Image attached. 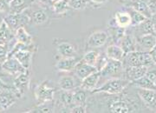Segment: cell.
I'll use <instances>...</instances> for the list:
<instances>
[{
    "label": "cell",
    "mask_w": 156,
    "mask_h": 113,
    "mask_svg": "<svg viewBox=\"0 0 156 113\" xmlns=\"http://www.w3.org/2000/svg\"><path fill=\"white\" fill-rule=\"evenodd\" d=\"M136 38V51H149L156 45L155 34H145L135 37Z\"/></svg>",
    "instance_id": "cell-7"
},
{
    "label": "cell",
    "mask_w": 156,
    "mask_h": 113,
    "mask_svg": "<svg viewBox=\"0 0 156 113\" xmlns=\"http://www.w3.org/2000/svg\"><path fill=\"white\" fill-rule=\"evenodd\" d=\"M146 76L154 82V79L156 78V71H149V70H148L147 72L146 73Z\"/></svg>",
    "instance_id": "cell-39"
},
{
    "label": "cell",
    "mask_w": 156,
    "mask_h": 113,
    "mask_svg": "<svg viewBox=\"0 0 156 113\" xmlns=\"http://www.w3.org/2000/svg\"><path fill=\"white\" fill-rule=\"evenodd\" d=\"M110 33L112 35V38L114 40V43L115 45H118L119 42L123 38V36L126 34V29L119 27V26H115V27H112L110 30Z\"/></svg>",
    "instance_id": "cell-32"
},
{
    "label": "cell",
    "mask_w": 156,
    "mask_h": 113,
    "mask_svg": "<svg viewBox=\"0 0 156 113\" xmlns=\"http://www.w3.org/2000/svg\"><path fill=\"white\" fill-rule=\"evenodd\" d=\"M48 19V15L46 13L44 10L39 9L37 11H34L31 13V21L35 24H43L45 23Z\"/></svg>",
    "instance_id": "cell-26"
},
{
    "label": "cell",
    "mask_w": 156,
    "mask_h": 113,
    "mask_svg": "<svg viewBox=\"0 0 156 113\" xmlns=\"http://www.w3.org/2000/svg\"><path fill=\"white\" fill-rule=\"evenodd\" d=\"M58 86L62 90H73L76 88L77 84L72 76H62L58 80Z\"/></svg>",
    "instance_id": "cell-21"
},
{
    "label": "cell",
    "mask_w": 156,
    "mask_h": 113,
    "mask_svg": "<svg viewBox=\"0 0 156 113\" xmlns=\"http://www.w3.org/2000/svg\"><path fill=\"white\" fill-rule=\"evenodd\" d=\"M108 108L109 111L114 113H129L138 111L136 104H134L130 100H126L123 98L115 99L109 102Z\"/></svg>",
    "instance_id": "cell-5"
},
{
    "label": "cell",
    "mask_w": 156,
    "mask_h": 113,
    "mask_svg": "<svg viewBox=\"0 0 156 113\" xmlns=\"http://www.w3.org/2000/svg\"><path fill=\"white\" fill-rule=\"evenodd\" d=\"M38 1H40V2L43 3V4H47V3H49L51 0H38Z\"/></svg>",
    "instance_id": "cell-44"
},
{
    "label": "cell",
    "mask_w": 156,
    "mask_h": 113,
    "mask_svg": "<svg viewBox=\"0 0 156 113\" xmlns=\"http://www.w3.org/2000/svg\"><path fill=\"white\" fill-rule=\"evenodd\" d=\"M108 38V33L105 31H98L91 34L88 38L87 44L90 48H98L105 45Z\"/></svg>",
    "instance_id": "cell-11"
},
{
    "label": "cell",
    "mask_w": 156,
    "mask_h": 113,
    "mask_svg": "<svg viewBox=\"0 0 156 113\" xmlns=\"http://www.w3.org/2000/svg\"><path fill=\"white\" fill-rule=\"evenodd\" d=\"M29 84H30L29 71L16 76V78L14 79V88L16 90V94L19 97L27 91Z\"/></svg>",
    "instance_id": "cell-9"
},
{
    "label": "cell",
    "mask_w": 156,
    "mask_h": 113,
    "mask_svg": "<svg viewBox=\"0 0 156 113\" xmlns=\"http://www.w3.org/2000/svg\"><path fill=\"white\" fill-rule=\"evenodd\" d=\"M129 7H131L135 11L141 13L147 18H152V17H153V15L151 14L150 11L147 7V2L144 0H134V1H132Z\"/></svg>",
    "instance_id": "cell-22"
},
{
    "label": "cell",
    "mask_w": 156,
    "mask_h": 113,
    "mask_svg": "<svg viewBox=\"0 0 156 113\" xmlns=\"http://www.w3.org/2000/svg\"><path fill=\"white\" fill-rule=\"evenodd\" d=\"M154 85H155V88H156V78L154 79Z\"/></svg>",
    "instance_id": "cell-46"
},
{
    "label": "cell",
    "mask_w": 156,
    "mask_h": 113,
    "mask_svg": "<svg viewBox=\"0 0 156 113\" xmlns=\"http://www.w3.org/2000/svg\"><path fill=\"white\" fill-rule=\"evenodd\" d=\"M147 7L150 11L151 14L154 16L156 14V0H147Z\"/></svg>",
    "instance_id": "cell-38"
},
{
    "label": "cell",
    "mask_w": 156,
    "mask_h": 113,
    "mask_svg": "<svg viewBox=\"0 0 156 113\" xmlns=\"http://www.w3.org/2000/svg\"><path fill=\"white\" fill-rule=\"evenodd\" d=\"M30 0H11L10 1V13H20L29 8Z\"/></svg>",
    "instance_id": "cell-23"
},
{
    "label": "cell",
    "mask_w": 156,
    "mask_h": 113,
    "mask_svg": "<svg viewBox=\"0 0 156 113\" xmlns=\"http://www.w3.org/2000/svg\"><path fill=\"white\" fill-rule=\"evenodd\" d=\"M127 11L129 13V15L131 17V27L132 26H135V25H138L140 23H142L147 19V17L144 15H142L141 13L135 11L133 8H131V7H129L128 9H127Z\"/></svg>",
    "instance_id": "cell-28"
},
{
    "label": "cell",
    "mask_w": 156,
    "mask_h": 113,
    "mask_svg": "<svg viewBox=\"0 0 156 113\" xmlns=\"http://www.w3.org/2000/svg\"><path fill=\"white\" fill-rule=\"evenodd\" d=\"M137 95L147 107L156 111V90L138 88Z\"/></svg>",
    "instance_id": "cell-8"
},
{
    "label": "cell",
    "mask_w": 156,
    "mask_h": 113,
    "mask_svg": "<svg viewBox=\"0 0 156 113\" xmlns=\"http://www.w3.org/2000/svg\"><path fill=\"white\" fill-rule=\"evenodd\" d=\"M101 78V72L99 71H95L91 75H89L88 77H86L81 81V85L80 88L83 89L85 90H90L92 91L96 88V86L98 85Z\"/></svg>",
    "instance_id": "cell-14"
},
{
    "label": "cell",
    "mask_w": 156,
    "mask_h": 113,
    "mask_svg": "<svg viewBox=\"0 0 156 113\" xmlns=\"http://www.w3.org/2000/svg\"><path fill=\"white\" fill-rule=\"evenodd\" d=\"M118 45L121 46L125 54L136 51V38L135 36L132 34H126L123 36V38L119 42Z\"/></svg>",
    "instance_id": "cell-15"
},
{
    "label": "cell",
    "mask_w": 156,
    "mask_h": 113,
    "mask_svg": "<svg viewBox=\"0 0 156 113\" xmlns=\"http://www.w3.org/2000/svg\"><path fill=\"white\" fill-rule=\"evenodd\" d=\"M90 2L94 3V4H96V5H101V4H104L106 3L107 0H89Z\"/></svg>",
    "instance_id": "cell-42"
},
{
    "label": "cell",
    "mask_w": 156,
    "mask_h": 113,
    "mask_svg": "<svg viewBox=\"0 0 156 113\" xmlns=\"http://www.w3.org/2000/svg\"><path fill=\"white\" fill-rule=\"evenodd\" d=\"M122 62L124 68L129 66H146L151 67L154 65V61L149 52L147 51H134L125 54Z\"/></svg>",
    "instance_id": "cell-1"
},
{
    "label": "cell",
    "mask_w": 156,
    "mask_h": 113,
    "mask_svg": "<svg viewBox=\"0 0 156 113\" xmlns=\"http://www.w3.org/2000/svg\"><path fill=\"white\" fill-rule=\"evenodd\" d=\"M56 51L61 57H70L76 56V50L75 46L68 42L59 43L56 46Z\"/></svg>",
    "instance_id": "cell-17"
},
{
    "label": "cell",
    "mask_w": 156,
    "mask_h": 113,
    "mask_svg": "<svg viewBox=\"0 0 156 113\" xmlns=\"http://www.w3.org/2000/svg\"><path fill=\"white\" fill-rule=\"evenodd\" d=\"M73 95H74V91L72 90H62L60 93V102L63 106H71L72 104H74L73 102Z\"/></svg>",
    "instance_id": "cell-30"
},
{
    "label": "cell",
    "mask_w": 156,
    "mask_h": 113,
    "mask_svg": "<svg viewBox=\"0 0 156 113\" xmlns=\"http://www.w3.org/2000/svg\"><path fill=\"white\" fill-rule=\"evenodd\" d=\"M56 1H59V0H51L52 4H53V3H55V2H56Z\"/></svg>",
    "instance_id": "cell-45"
},
{
    "label": "cell",
    "mask_w": 156,
    "mask_h": 113,
    "mask_svg": "<svg viewBox=\"0 0 156 113\" xmlns=\"http://www.w3.org/2000/svg\"><path fill=\"white\" fill-rule=\"evenodd\" d=\"M149 54L151 55V57L154 61V64H156V45H154V47L149 51Z\"/></svg>",
    "instance_id": "cell-41"
},
{
    "label": "cell",
    "mask_w": 156,
    "mask_h": 113,
    "mask_svg": "<svg viewBox=\"0 0 156 113\" xmlns=\"http://www.w3.org/2000/svg\"><path fill=\"white\" fill-rule=\"evenodd\" d=\"M52 101L45 102L43 104H38L37 107L31 109L30 112H37V113H50L54 111V104Z\"/></svg>",
    "instance_id": "cell-29"
},
{
    "label": "cell",
    "mask_w": 156,
    "mask_h": 113,
    "mask_svg": "<svg viewBox=\"0 0 156 113\" xmlns=\"http://www.w3.org/2000/svg\"><path fill=\"white\" fill-rule=\"evenodd\" d=\"M148 69L149 68L146 66H129L124 68V74L126 75L127 79L129 82H133L134 80L145 76Z\"/></svg>",
    "instance_id": "cell-13"
},
{
    "label": "cell",
    "mask_w": 156,
    "mask_h": 113,
    "mask_svg": "<svg viewBox=\"0 0 156 113\" xmlns=\"http://www.w3.org/2000/svg\"><path fill=\"white\" fill-rule=\"evenodd\" d=\"M15 38V33L5 21L0 24V45H7Z\"/></svg>",
    "instance_id": "cell-20"
},
{
    "label": "cell",
    "mask_w": 156,
    "mask_h": 113,
    "mask_svg": "<svg viewBox=\"0 0 156 113\" xmlns=\"http://www.w3.org/2000/svg\"><path fill=\"white\" fill-rule=\"evenodd\" d=\"M2 70H4L8 74H10L11 76H17L19 74L28 71L29 70H26L25 68L23 66L22 64L19 63L17 58H15L14 56H8V58L6 59L5 63L2 64Z\"/></svg>",
    "instance_id": "cell-6"
},
{
    "label": "cell",
    "mask_w": 156,
    "mask_h": 113,
    "mask_svg": "<svg viewBox=\"0 0 156 113\" xmlns=\"http://www.w3.org/2000/svg\"><path fill=\"white\" fill-rule=\"evenodd\" d=\"M129 85V81L128 79L120 78H114L107 81L105 84L95 88V90H92L93 93H108L110 95H116L122 93L125 90L128 85Z\"/></svg>",
    "instance_id": "cell-2"
},
{
    "label": "cell",
    "mask_w": 156,
    "mask_h": 113,
    "mask_svg": "<svg viewBox=\"0 0 156 113\" xmlns=\"http://www.w3.org/2000/svg\"><path fill=\"white\" fill-rule=\"evenodd\" d=\"M10 1L11 0H0V12L8 15L11 11L10 9Z\"/></svg>",
    "instance_id": "cell-36"
},
{
    "label": "cell",
    "mask_w": 156,
    "mask_h": 113,
    "mask_svg": "<svg viewBox=\"0 0 156 113\" xmlns=\"http://www.w3.org/2000/svg\"><path fill=\"white\" fill-rule=\"evenodd\" d=\"M5 90H15V88H11L10 86L6 85L1 79H0V92Z\"/></svg>",
    "instance_id": "cell-40"
},
{
    "label": "cell",
    "mask_w": 156,
    "mask_h": 113,
    "mask_svg": "<svg viewBox=\"0 0 156 113\" xmlns=\"http://www.w3.org/2000/svg\"><path fill=\"white\" fill-rule=\"evenodd\" d=\"M99 71L101 72V76L102 77H111L112 78H120L124 74L122 61L108 59L105 65Z\"/></svg>",
    "instance_id": "cell-4"
},
{
    "label": "cell",
    "mask_w": 156,
    "mask_h": 113,
    "mask_svg": "<svg viewBox=\"0 0 156 113\" xmlns=\"http://www.w3.org/2000/svg\"><path fill=\"white\" fill-rule=\"evenodd\" d=\"M56 89L51 86L49 81L45 80L40 83L35 89V97L38 104L52 101L54 99Z\"/></svg>",
    "instance_id": "cell-3"
},
{
    "label": "cell",
    "mask_w": 156,
    "mask_h": 113,
    "mask_svg": "<svg viewBox=\"0 0 156 113\" xmlns=\"http://www.w3.org/2000/svg\"><path fill=\"white\" fill-rule=\"evenodd\" d=\"M69 5L75 10H83L87 5V0H69Z\"/></svg>",
    "instance_id": "cell-34"
},
{
    "label": "cell",
    "mask_w": 156,
    "mask_h": 113,
    "mask_svg": "<svg viewBox=\"0 0 156 113\" xmlns=\"http://www.w3.org/2000/svg\"><path fill=\"white\" fill-rule=\"evenodd\" d=\"M87 100V93L86 90L83 89L77 90L74 91V95H73V102H74V105H77V104H85Z\"/></svg>",
    "instance_id": "cell-31"
},
{
    "label": "cell",
    "mask_w": 156,
    "mask_h": 113,
    "mask_svg": "<svg viewBox=\"0 0 156 113\" xmlns=\"http://www.w3.org/2000/svg\"><path fill=\"white\" fill-rule=\"evenodd\" d=\"M114 20L115 24L119 27L127 29L131 26V17L128 11H116Z\"/></svg>",
    "instance_id": "cell-19"
},
{
    "label": "cell",
    "mask_w": 156,
    "mask_h": 113,
    "mask_svg": "<svg viewBox=\"0 0 156 113\" xmlns=\"http://www.w3.org/2000/svg\"><path fill=\"white\" fill-rule=\"evenodd\" d=\"M5 15L0 12V24L5 21Z\"/></svg>",
    "instance_id": "cell-43"
},
{
    "label": "cell",
    "mask_w": 156,
    "mask_h": 113,
    "mask_svg": "<svg viewBox=\"0 0 156 113\" xmlns=\"http://www.w3.org/2000/svg\"><path fill=\"white\" fill-rule=\"evenodd\" d=\"M70 111L73 113H84L87 111V109L85 104H77V105H74Z\"/></svg>",
    "instance_id": "cell-37"
},
{
    "label": "cell",
    "mask_w": 156,
    "mask_h": 113,
    "mask_svg": "<svg viewBox=\"0 0 156 113\" xmlns=\"http://www.w3.org/2000/svg\"><path fill=\"white\" fill-rule=\"evenodd\" d=\"M81 59L77 56H70V57H62L56 64V68L59 71L68 72L73 71L76 65Z\"/></svg>",
    "instance_id": "cell-12"
},
{
    "label": "cell",
    "mask_w": 156,
    "mask_h": 113,
    "mask_svg": "<svg viewBox=\"0 0 156 113\" xmlns=\"http://www.w3.org/2000/svg\"><path fill=\"white\" fill-rule=\"evenodd\" d=\"M100 55L101 54L98 51H89L87 53L84 54L83 59L86 63H88V64H91V65H95V66L96 64H97L98 59H99V57H100Z\"/></svg>",
    "instance_id": "cell-33"
},
{
    "label": "cell",
    "mask_w": 156,
    "mask_h": 113,
    "mask_svg": "<svg viewBox=\"0 0 156 113\" xmlns=\"http://www.w3.org/2000/svg\"><path fill=\"white\" fill-rule=\"evenodd\" d=\"M15 38L17 42L25 45H32V37L27 32L23 26H21L15 31Z\"/></svg>",
    "instance_id": "cell-24"
},
{
    "label": "cell",
    "mask_w": 156,
    "mask_h": 113,
    "mask_svg": "<svg viewBox=\"0 0 156 113\" xmlns=\"http://www.w3.org/2000/svg\"><path fill=\"white\" fill-rule=\"evenodd\" d=\"M53 10L56 14H65L71 7L69 5V0H59L52 4Z\"/></svg>",
    "instance_id": "cell-27"
},
{
    "label": "cell",
    "mask_w": 156,
    "mask_h": 113,
    "mask_svg": "<svg viewBox=\"0 0 156 113\" xmlns=\"http://www.w3.org/2000/svg\"><path fill=\"white\" fill-rule=\"evenodd\" d=\"M132 27H134V31L135 33L138 34V36L145 35V34H155L156 35L154 23L152 20V18H147L145 21L140 23V24L132 26Z\"/></svg>",
    "instance_id": "cell-16"
},
{
    "label": "cell",
    "mask_w": 156,
    "mask_h": 113,
    "mask_svg": "<svg viewBox=\"0 0 156 113\" xmlns=\"http://www.w3.org/2000/svg\"><path fill=\"white\" fill-rule=\"evenodd\" d=\"M133 85H135L137 88H141V89H149V90H156L155 85L154 82L149 79L147 76H143L139 79H136L132 82Z\"/></svg>",
    "instance_id": "cell-25"
},
{
    "label": "cell",
    "mask_w": 156,
    "mask_h": 113,
    "mask_svg": "<svg viewBox=\"0 0 156 113\" xmlns=\"http://www.w3.org/2000/svg\"><path fill=\"white\" fill-rule=\"evenodd\" d=\"M9 56V49L6 45H0V67Z\"/></svg>",
    "instance_id": "cell-35"
},
{
    "label": "cell",
    "mask_w": 156,
    "mask_h": 113,
    "mask_svg": "<svg viewBox=\"0 0 156 113\" xmlns=\"http://www.w3.org/2000/svg\"><path fill=\"white\" fill-rule=\"evenodd\" d=\"M105 55H106L108 59L122 61L123 57L125 56V53H124V51L121 48L120 45L114 44V45L108 46V48L106 49Z\"/></svg>",
    "instance_id": "cell-18"
},
{
    "label": "cell",
    "mask_w": 156,
    "mask_h": 113,
    "mask_svg": "<svg viewBox=\"0 0 156 113\" xmlns=\"http://www.w3.org/2000/svg\"><path fill=\"white\" fill-rule=\"evenodd\" d=\"M74 71H75V74L77 77V78L83 80L86 77L97 71L98 69L95 65H91V64L85 62L83 59H81L78 62L77 64L76 65Z\"/></svg>",
    "instance_id": "cell-10"
}]
</instances>
